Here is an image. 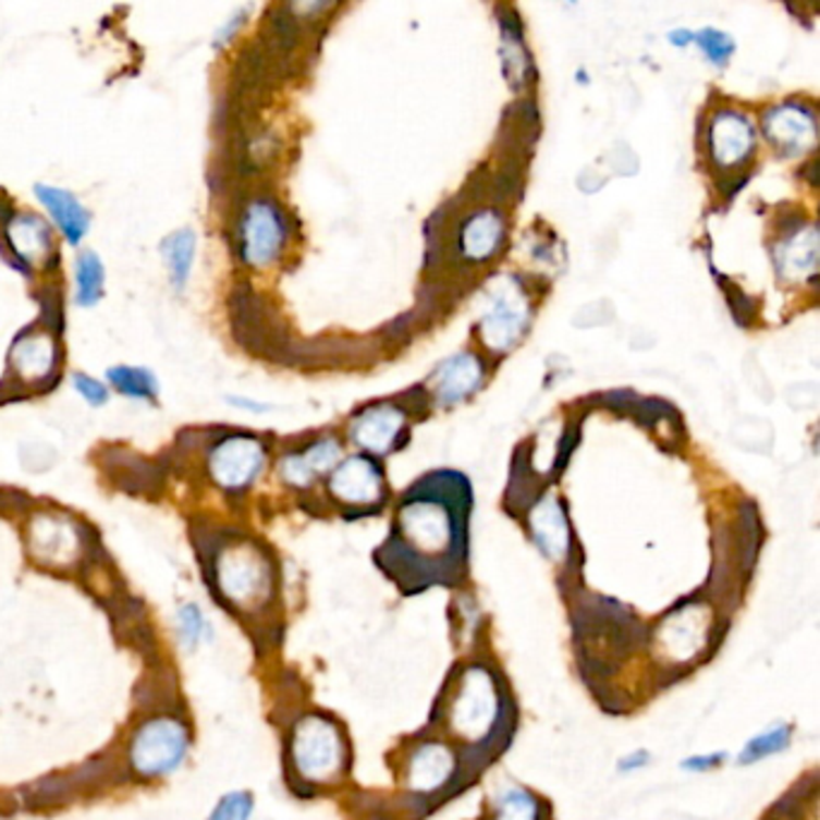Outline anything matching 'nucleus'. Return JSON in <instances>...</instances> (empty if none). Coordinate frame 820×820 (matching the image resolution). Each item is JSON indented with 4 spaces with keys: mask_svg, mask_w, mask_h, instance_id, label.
I'll list each match as a JSON object with an SVG mask.
<instances>
[{
    "mask_svg": "<svg viewBox=\"0 0 820 820\" xmlns=\"http://www.w3.org/2000/svg\"><path fill=\"white\" fill-rule=\"evenodd\" d=\"M472 493L465 477L438 472L404 493L376 561L404 592L453 585L465 573Z\"/></svg>",
    "mask_w": 820,
    "mask_h": 820,
    "instance_id": "obj_1",
    "label": "nucleus"
},
{
    "mask_svg": "<svg viewBox=\"0 0 820 820\" xmlns=\"http://www.w3.org/2000/svg\"><path fill=\"white\" fill-rule=\"evenodd\" d=\"M505 718V696L493 674L479 664L467 666L448 706L450 732L465 746L487 748L491 738L499 736Z\"/></svg>",
    "mask_w": 820,
    "mask_h": 820,
    "instance_id": "obj_2",
    "label": "nucleus"
},
{
    "mask_svg": "<svg viewBox=\"0 0 820 820\" xmlns=\"http://www.w3.org/2000/svg\"><path fill=\"white\" fill-rule=\"evenodd\" d=\"M292 758L298 775L308 782H330L344 766V744L340 730L322 718H306L296 724Z\"/></svg>",
    "mask_w": 820,
    "mask_h": 820,
    "instance_id": "obj_3",
    "label": "nucleus"
},
{
    "mask_svg": "<svg viewBox=\"0 0 820 820\" xmlns=\"http://www.w3.org/2000/svg\"><path fill=\"white\" fill-rule=\"evenodd\" d=\"M186 726L176 720H155L147 722L143 730L135 734L131 760L135 770L143 772L147 778L164 775V772L181 763V758L186 756Z\"/></svg>",
    "mask_w": 820,
    "mask_h": 820,
    "instance_id": "obj_4",
    "label": "nucleus"
},
{
    "mask_svg": "<svg viewBox=\"0 0 820 820\" xmlns=\"http://www.w3.org/2000/svg\"><path fill=\"white\" fill-rule=\"evenodd\" d=\"M217 577L222 592L238 604L258 602L270 592V568L256 549L231 547L217 563Z\"/></svg>",
    "mask_w": 820,
    "mask_h": 820,
    "instance_id": "obj_5",
    "label": "nucleus"
},
{
    "mask_svg": "<svg viewBox=\"0 0 820 820\" xmlns=\"http://www.w3.org/2000/svg\"><path fill=\"white\" fill-rule=\"evenodd\" d=\"M710 631V616L708 609L700 604L678 607L669 614L662 626L657 628L654 648L669 662L684 664L690 662L693 657L700 654L708 642Z\"/></svg>",
    "mask_w": 820,
    "mask_h": 820,
    "instance_id": "obj_6",
    "label": "nucleus"
},
{
    "mask_svg": "<svg viewBox=\"0 0 820 820\" xmlns=\"http://www.w3.org/2000/svg\"><path fill=\"white\" fill-rule=\"evenodd\" d=\"M265 450L256 438H227L210 455V472L219 487L241 489L258 477Z\"/></svg>",
    "mask_w": 820,
    "mask_h": 820,
    "instance_id": "obj_7",
    "label": "nucleus"
},
{
    "mask_svg": "<svg viewBox=\"0 0 820 820\" xmlns=\"http://www.w3.org/2000/svg\"><path fill=\"white\" fill-rule=\"evenodd\" d=\"M284 244V224L280 215L268 203L250 205V210L241 227V250L246 262L262 268L270 265Z\"/></svg>",
    "mask_w": 820,
    "mask_h": 820,
    "instance_id": "obj_8",
    "label": "nucleus"
},
{
    "mask_svg": "<svg viewBox=\"0 0 820 820\" xmlns=\"http://www.w3.org/2000/svg\"><path fill=\"white\" fill-rule=\"evenodd\" d=\"M527 326V304L519 296L517 289L505 286L503 292L495 294L493 306L481 322V338L491 350L505 352L511 350L519 332Z\"/></svg>",
    "mask_w": 820,
    "mask_h": 820,
    "instance_id": "obj_9",
    "label": "nucleus"
},
{
    "mask_svg": "<svg viewBox=\"0 0 820 820\" xmlns=\"http://www.w3.org/2000/svg\"><path fill=\"white\" fill-rule=\"evenodd\" d=\"M455 772V756L441 742L421 744L407 766V784L412 792L429 794L445 787Z\"/></svg>",
    "mask_w": 820,
    "mask_h": 820,
    "instance_id": "obj_10",
    "label": "nucleus"
},
{
    "mask_svg": "<svg viewBox=\"0 0 820 820\" xmlns=\"http://www.w3.org/2000/svg\"><path fill=\"white\" fill-rule=\"evenodd\" d=\"M330 491L334 499L352 505H368L380 499V472L371 460L352 457L332 475Z\"/></svg>",
    "mask_w": 820,
    "mask_h": 820,
    "instance_id": "obj_11",
    "label": "nucleus"
},
{
    "mask_svg": "<svg viewBox=\"0 0 820 820\" xmlns=\"http://www.w3.org/2000/svg\"><path fill=\"white\" fill-rule=\"evenodd\" d=\"M710 147L718 164L732 167L738 164L754 147V131L748 121L738 113H720L712 121L710 128Z\"/></svg>",
    "mask_w": 820,
    "mask_h": 820,
    "instance_id": "obj_12",
    "label": "nucleus"
},
{
    "mask_svg": "<svg viewBox=\"0 0 820 820\" xmlns=\"http://www.w3.org/2000/svg\"><path fill=\"white\" fill-rule=\"evenodd\" d=\"M529 527H533L537 544L544 549L549 559H565V553L571 549V529L568 523H565L563 507L556 499L549 495V499L535 505L533 515H529Z\"/></svg>",
    "mask_w": 820,
    "mask_h": 820,
    "instance_id": "obj_13",
    "label": "nucleus"
},
{
    "mask_svg": "<svg viewBox=\"0 0 820 820\" xmlns=\"http://www.w3.org/2000/svg\"><path fill=\"white\" fill-rule=\"evenodd\" d=\"M404 424L402 412L395 407H371L366 409L359 419L352 426V438L362 448L371 450V453H385V450L395 441Z\"/></svg>",
    "mask_w": 820,
    "mask_h": 820,
    "instance_id": "obj_14",
    "label": "nucleus"
},
{
    "mask_svg": "<svg viewBox=\"0 0 820 820\" xmlns=\"http://www.w3.org/2000/svg\"><path fill=\"white\" fill-rule=\"evenodd\" d=\"M766 131L770 140H775L780 147L790 152L811 147L816 140V123L813 115L796 107H780L768 115Z\"/></svg>",
    "mask_w": 820,
    "mask_h": 820,
    "instance_id": "obj_15",
    "label": "nucleus"
},
{
    "mask_svg": "<svg viewBox=\"0 0 820 820\" xmlns=\"http://www.w3.org/2000/svg\"><path fill=\"white\" fill-rule=\"evenodd\" d=\"M77 549L73 527L58 517H37L32 525V551L39 561L68 563Z\"/></svg>",
    "mask_w": 820,
    "mask_h": 820,
    "instance_id": "obj_16",
    "label": "nucleus"
},
{
    "mask_svg": "<svg viewBox=\"0 0 820 820\" xmlns=\"http://www.w3.org/2000/svg\"><path fill=\"white\" fill-rule=\"evenodd\" d=\"M37 198L44 203L46 210H49L58 229L63 231V236L71 241V244H79V238L85 236V231L89 227V217L85 212V207L79 205L68 191L51 188V186H37Z\"/></svg>",
    "mask_w": 820,
    "mask_h": 820,
    "instance_id": "obj_17",
    "label": "nucleus"
},
{
    "mask_svg": "<svg viewBox=\"0 0 820 820\" xmlns=\"http://www.w3.org/2000/svg\"><path fill=\"white\" fill-rule=\"evenodd\" d=\"M438 380V400L443 404H453L462 400L467 392L475 390L481 380V364L477 356L462 354L448 362L436 376Z\"/></svg>",
    "mask_w": 820,
    "mask_h": 820,
    "instance_id": "obj_18",
    "label": "nucleus"
},
{
    "mask_svg": "<svg viewBox=\"0 0 820 820\" xmlns=\"http://www.w3.org/2000/svg\"><path fill=\"white\" fill-rule=\"evenodd\" d=\"M503 238V222L495 212H481L472 217L462 229V253L472 260L489 258Z\"/></svg>",
    "mask_w": 820,
    "mask_h": 820,
    "instance_id": "obj_19",
    "label": "nucleus"
},
{
    "mask_svg": "<svg viewBox=\"0 0 820 820\" xmlns=\"http://www.w3.org/2000/svg\"><path fill=\"white\" fill-rule=\"evenodd\" d=\"M8 241L17 256L27 262H39L49 253V231L37 217H15L8 224Z\"/></svg>",
    "mask_w": 820,
    "mask_h": 820,
    "instance_id": "obj_20",
    "label": "nucleus"
},
{
    "mask_svg": "<svg viewBox=\"0 0 820 820\" xmlns=\"http://www.w3.org/2000/svg\"><path fill=\"white\" fill-rule=\"evenodd\" d=\"M340 457V448L332 441H322L306 450L304 455H292L284 460V479L296 484V487H306L316 475L326 472L334 465V460Z\"/></svg>",
    "mask_w": 820,
    "mask_h": 820,
    "instance_id": "obj_21",
    "label": "nucleus"
},
{
    "mask_svg": "<svg viewBox=\"0 0 820 820\" xmlns=\"http://www.w3.org/2000/svg\"><path fill=\"white\" fill-rule=\"evenodd\" d=\"M53 344L44 334H27L13 350V366L25 380H39L53 366Z\"/></svg>",
    "mask_w": 820,
    "mask_h": 820,
    "instance_id": "obj_22",
    "label": "nucleus"
},
{
    "mask_svg": "<svg viewBox=\"0 0 820 820\" xmlns=\"http://www.w3.org/2000/svg\"><path fill=\"white\" fill-rule=\"evenodd\" d=\"M161 256L167 260L171 284L181 289L188 282V274L193 268V258H195V234L188 229L176 231L171 234L164 244H161Z\"/></svg>",
    "mask_w": 820,
    "mask_h": 820,
    "instance_id": "obj_23",
    "label": "nucleus"
},
{
    "mask_svg": "<svg viewBox=\"0 0 820 820\" xmlns=\"http://www.w3.org/2000/svg\"><path fill=\"white\" fill-rule=\"evenodd\" d=\"M75 277H77V304L79 306L97 304L101 296V286H103V268L95 253L87 250L77 258Z\"/></svg>",
    "mask_w": 820,
    "mask_h": 820,
    "instance_id": "obj_24",
    "label": "nucleus"
},
{
    "mask_svg": "<svg viewBox=\"0 0 820 820\" xmlns=\"http://www.w3.org/2000/svg\"><path fill=\"white\" fill-rule=\"evenodd\" d=\"M109 380L128 397L149 400L157 395V380L152 378V374L145 371V368H133V366L111 368Z\"/></svg>",
    "mask_w": 820,
    "mask_h": 820,
    "instance_id": "obj_25",
    "label": "nucleus"
},
{
    "mask_svg": "<svg viewBox=\"0 0 820 820\" xmlns=\"http://www.w3.org/2000/svg\"><path fill=\"white\" fill-rule=\"evenodd\" d=\"M495 820H539V804L529 792L507 787L495 801Z\"/></svg>",
    "mask_w": 820,
    "mask_h": 820,
    "instance_id": "obj_26",
    "label": "nucleus"
},
{
    "mask_svg": "<svg viewBox=\"0 0 820 820\" xmlns=\"http://www.w3.org/2000/svg\"><path fill=\"white\" fill-rule=\"evenodd\" d=\"M818 256V236L816 229H808L806 234L796 236L792 244L784 250V270L790 274H804L816 265Z\"/></svg>",
    "mask_w": 820,
    "mask_h": 820,
    "instance_id": "obj_27",
    "label": "nucleus"
},
{
    "mask_svg": "<svg viewBox=\"0 0 820 820\" xmlns=\"http://www.w3.org/2000/svg\"><path fill=\"white\" fill-rule=\"evenodd\" d=\"M790 744V726H772L770 732L750 738L746 750L742 754L744 763H756V760L778 754L784 746Z\"/></svg>",
    "mask_w": 820,
    "mask_h": 820,
    "instance_id": "obj_28",
    "label": "nucleus"
},
{
    "mask_svg": "<svg viewBox=\"0 0 820 820\" xmlns=\"http://www.w3.org/2000/svg\"><path fill=\"white\" fill-rule=\"evenodd\" d=\"M253 811V799L246 792H236L224 796L212 811L210 820H248Z\"/></svg>",
    "mask_w": 820,
    "mask_h": 820,
    "instance_id": "obj_29",
    "label": "nucleus"
},
{
    "mask_svg": "<svg viewBox=\"0 0 820 820\" xmlns=\"http://www.w3.org/2000/svg\"><path fill=\"white\" fill-rule=\"evenodd\" d=\"M700 46L706 49V53L712 58L714 63L726 61V56L732 53V41L730 37H724L720 32H702L700 34Z\"/></svg>",
    "mask_w": 820,
    "mask_h": 820,
    "instance_id": "obj_30",
    "label": "nucleus"
},
{
    "mask_svg": "<svg viewBox=\"0 0 820 820\" xmlns=\"http://www.w3.org/2000/svg\"><path fill=\"white\" fill-rule=\"evenodd\" d=\"M73 383H75V390L79 392V395H83L89 404H95V407H99V404H103V402L109 400L107 388H103V385L99 383V380H95V378H89V376H75V378H73Z\"/></svg>",
    "mask_w": 820,
    "mask_h": 820,
    "instance_id": "obj_31",
    "label": "nucleus"
},
{
    "mask_svg": "<svg viewBox=\"0 0 820 820\" xmlns=\"http://www.w3.org/2000/svg\"><path fill=\"white\" fill-rule=\"evenodd\" d=\"M181 623H183L181 631H183V635H186V640L188 642H198L200 633L205 628V621H203L200 611L195 609V607H186V609L181 611Z\"/></svg>",
    "mask_w": 820,
    "mask_h": 820,
    "instance_id": "obj_32",
    "label": "nucleus"
},
{
    "mask_svg": "<svg viewBox=\"0 0 820 820\" xmlns=\"http://www.w3.org/2000/svg\"><path fill=\"white\" fill-rule=\"evenodd\" d=\"M722 754H714V756H698V758H688L686 760V763H684V768H688V770H710V768H714V766H720L722 763Z\"/></svg>",
    "mask_w": 820,
    "mask_h": 820,
    "instance_id": "obj_33",
    "label": "nucleus"
}]
</instances>
